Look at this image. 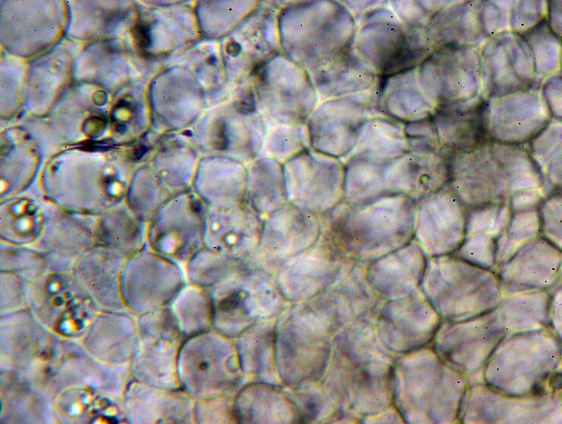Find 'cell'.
<instances>
[{"mask_svg": "<svg viewBox=\"0 0 562 424\" xmlns=\"http://www.w3.org/2000/svg\"><path fill=\"white\" fill-rule=\"evenodd\" d=\"M417 203L403 195L342 201L323 216V230L348 257L372 261L413 239Z\"/></svg>", "mask_w": 562, "mask_h": 424, "instance_id": "cell-1", "label": "cell"}, {"mask_svg": "<svg viewBox=\"0 0 562 424\" xmlns=\"http://www.w3.org/2000/svg\"><path fill=\"white\" fill-rule=\"evenodd\" d=\"M457 152L449 164V185L466 208L542 192L541 173L529 155L503 145Z\"/></svg>", "mask_w": 562, "mask_h": 424, "instance_id": "cell-2", "label": "cell"}, {"mask_svg": "<svg viewBox=\"0 0 562 424\" xmlns=\"http://www.w3.org/2000/svg\"><path fill=\"white\" fill-rule=\"evenodd\" d=\"M386 4L357 18L352 42L360 58L381 77L414 68L426 48L420 29L403 22Z\"/></svg>", "mask_w": 562, "mask_h": 424, "instance_id": "cell-3", "label": "cell"}, {"mask_svg": "<svg viewBox=\"0 0 562 424\" xmlns=\"http://www.w3.org/2000/svg\"><path fill=\"white\" fill-rule=\"evenodd\" d=\"M289 10L291 50L294 60L308 72L352 44L356 20L341 1H302Z\"/></svg>", "mask_w": 562, "mask_h": 424, "instance_id": "cell-4", "label": "cell"}, {"mask_svg": "<svg viewBox=\"0 0 562 424\" xmlns=\"http://www.w3.org/2000/svg\"><path fill=\"white\" fill-rule=\"evenodd\" d=\"M378 92L377 83L367 91L318 103L305 124L310 148L336 159L346 157L378 111Z\"/></svg>", "mask_w": 562, "mask_h": 424, "instance_id": "cell-5", "label": "cell"}, {"mask_svg": "<svg viewBox=\"0 0 562 424\" xmlns=\"http://www.w3.org/2000/svg\"><path fill=\"white\" fill-rule=\"evenodd\" d=\"M287 202L325 216L344 198L345 167L339 159L310 147L283 165Z\"/></svg>", "mask_w": 562, "mask_h": 424, "instance_id": "cell-6", "label": "cell"}, {"mask_svg": "<svg viewBox=\"0 0 562 424\" xmlns=\"http://www.w3.org/2000/svg\"><path fill=\"white\" fill-rule=\"evenodd\" d=\"M207 208L192 190L173 196L152 217V249L174 262L188 261L205 246Z\"/></svg>", "mask_w": 562, "mask_h": 424, "instance_id": "cell-7", "label": "cell"}, {"mask_svg": "<svg viewBox=\"0 0 562 424\" xmlns=\"http://www.w3.org/2000/svg\"><path fill=\"white\" fill-rule=\"evenodd\" d=\"M319 218L288 202L268 214L251 261L263 267H281L318 241L322 232Z\"/></svg>", "mask_w": 562, "mask_h": 424, "instance_id": "cell-8", "label": "cell"}, {"mask_svg": "<svg viewBox=\"0 0 562 424\" xmlns=\"http://www.w3.org/2000/svg\"><path fill=\"white\" fill-rule=\"evenodd\" d=\"M467 208L449 183L417 203L413 239L425 254L454 253L465 237Z\"/></svg>", "mask_w": 562, "mask_h": 424, "instance_id": "cell-9", "label": "cell"}, {"mask_svg": "<svg viewBox=\"0 0 562 424\" xmlns=\"http://www.w3.org/2000/svg\"><path fill=\"white\" fill-rule=\"evenodd\" d=\"M449 178L448 161L432 150H409L378 172L381 196L403 195L416 202L444 187Z\"/></svg>", "mask_w": 562, "mask_h": 424, "instance_id": "cell-10", "label": "cell"}, {"mask_svg": "<svg viewBox=\"0 0 562 424\" xmlns=\"http://www.w3.org/2000/svg\"><path fill=\"white\" fill-rule=\"evenodd\" d=\"M263 222V218L247 202L224 207L207 206L204 246L233 258L251 261Z\"/></svg>", "mask_w": 562, "mask_h": 424, "instance_id": "cell-11", "label": "cell"}, {"mask_svg": "<svg viewBox=\"0 0 562 424\" xmlns=\"http://www.w3.org/2000/svg\"><path fill=\"white\" fill-rule=\"evenodd\" d=\"M247 167L234 160L207 159L199 162L192 190L207 206L246 202Z\"/></svg>", "mask_w": 562, "mask_h": 424, "instance_id": "cell-12", "label": "cell"}, {"mask_svg": "<svg viewBox=\"0 0 562 424\" xmlns=\"http://www.w3.org/2000/svg\"><path fill=\"white\" fill-rule=\"evenodd\" d=\"M309 72L322 100L367 91L379 77L355 52L352 44Z\"/></svg>", "mask_w": 562, "mask_h": 424, "instance_id": "cell-13", "label": "cell"}, {"mask_svg": "<svg viewBox=\"0 0 562 424\" xmlns=\"http://www.w3.org/2000/svg\"><path fill=\"white\" fill-rule=\"evenodd\" d=\"M424 95L414 68L386 77L379 85L378 111L401 123L419 121L426 111Z\"/></svg>", "mask_w": 562, "mask_h": 424, "instance_id": "cell-14", "label": "cell"}, {"mask_svg": "<svg viewBox=\"0 0 562 424\" xmlns=\"http://www.w3.org/2000/svg\"><path fill=\"white\" fill-rule=\"evenodd\" d=\"M409 150L403 124L385 115H374L364 126L358 142L345 157L386 163Z\"/></svg>", "mask_w": 562, "mask_h": 424, "instance_id": "cell-15", "label": "cell"}, {"mask_svg": "<svg viewBox=\"0 0 562 424\" xmlns=\"http://www.w3.org/2000/svg\"><path fill=\"white\" fill-rule=\"evenodd\" d=\"M247 204L262 218L287 203L283 165L261 158L247 166Z\"/></svg>", "mask_w": 562, "mask_h": 424, "instance_id": "cell-16", "label": "cell"}, {"mask_svg": "<svg viewBox=\"0 0 562 424\" xmlns=\"http://www.w3.org/2000/svg\"><path fill=\"white\" fill-rule=\"evenodd\" d=\"M192 279L197 282L216 281L234 274L247 265V261L233 258L204 246L188 261Z\"/></svg>", "mask_w": 562, "mask_h": 424, "instance_id": "cell-17", "label": "cell"}, {"mask_svg": "<svg viewBox=\"0 0 562 424\" xmlns=\"http://www.w3.org/2000/svg\"><path fill=\"white\" fill-rule=\"evenodd\" d=\"M275 137L270 144L269 152L274 160L286 163L309 147L306 124H299Z\"/></svg>", "mask_w": 562, "mask_h": 424, "instance_id": "cell-18", "label": "cell"}, {"mask_svg": "<svg viewBox=\"0 0 562 424\" xmlns=\"http://www.w3.org/2000/svg\"><path fill=\"white\" fill-rule=\"evenodd\" d=\"M540 230L544 238L561 249V198L556 193L539 206Z\"/></svg>", "mask_w": 562, "mask_h": 424, "instance_id": "cell-19", "label": "cell"}, {"mask_svg": "<svg viewBox=\"0 0 562 424\" xmlns=\"http://www.w3.org/2000/svg\"><path fill=\"white\" fill-rule=\"evenodd\" d=\"M209 147L216 152H228L232 145L226 122L218 120L215 124L209 136Z\"/></svg>", "mask_w": 562, "mask_h": 424, "instance_id": "cell-20", "label": "cell"}, {"mask_svg": "<svg viewBox=\"0 0 562 424\" xmlns=\"http://www.w3.org/2000/svg\"><path fill=\"white\" fill-rule=\"evenodd\" d=\"M132 35L136 44L140 50L146 49L151 44L150 27L144 21H139L136 23L132 29Z\"/></svg>", "mask_w": 562, "mask_h": 424, "instance_id": "cell-21", "label": "cell"}, {"mask_svg": "<svg viewBox=\"0 0 562 424\" xmlns=\"http://www.w3.org/2000/svg\"><path fill=\"white\" fill-rule=\"evenodd\" d=\"M236 110L242 114H249L255 110L254 102L251 100H241L235 105Z\"/></svg>", "mask_w": 562, "mask_h": 424, "instance_id": "cell-22", "label": "cell"}, {"mask_svg": "<svg viewBox=\"0 0 562 424\" xmlns=\"http://www.w3.org/2000/svg\"><path fill=\"white\" fill-rule=\"evenodd\" d=\"M226 53L232 56H237L241 51V46L236 41H230L226 46Z\"/></svg>", "mask_w": 562, "mask_h": 424, "instance_id": "cell-23", "label": "cell"}, {"mask_svg": "<svg viewBox=\"0 0 562 424\" xmlns=\"http://www.w3.org/2000/svg\"><path fill=\"white\" fill-rule=\"evenodd\" d=\"M551 383L553 387H559L561 386V375L558 373L554 374L551 379Z\"/></svg>", "mask_w": 562, "mask_h": 424, "instance_id": "cell-24", "label": "cell"}, {"mask_svg": "<svg viewBox=\"0 0 562 424\" xmlns=\"http://www.w3.org/2000/svg\"><path fill=\"white\" fill-rule=\"evenodd\" d=\"M544 392L543 388L540 385H535L533 387V394L536 395H541Z\"/></svg>", "mask_w": 562, "mask_h": 424, "instance_id": "cell-25", "label": "cell"}, {"mask_svg": "<svg viewBox=\"0 0 562 424\" xmlns=\"http://www.w3.org/2000/svg\"><path fill=\"white\" fill-rule=\"evenodd\" d=\"M215 60H216V58L214 56H211V57L209 58L208 62H209V64H213V63L215 62Z\"/></svg>", "mask_w": 562, "mask_h": 424, "instance_id": "cell-26", "label": "cell"}]
</instances>
